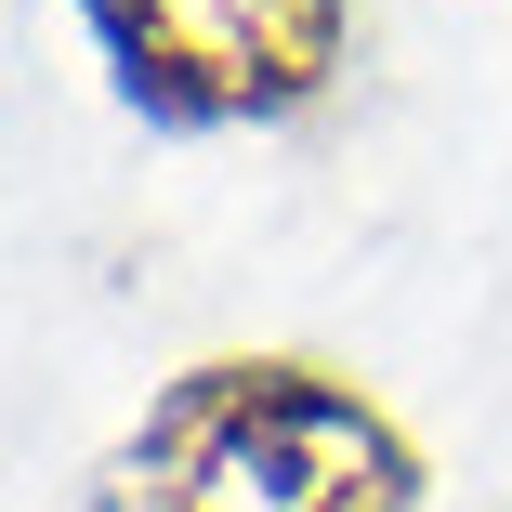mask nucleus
Listing matches in <instances>:
<instances>
[{"label":"nucleus","mask_w":512,"mask_h":512,"mask_svg":"<svg viewBox=\"0 0 512 512\" xmlns=\"http://www.w3.org/2000/svg\"><path fill=\"white\" fill-rule=\"evenodd\" d=\"M434 460L329 355H197L92 460L79 512H421Z\"/></svg>","instance_id":"1"},{"label":"nucleus","mask_w":512,"mask_h":512,"mask_svg":"<svg viewBox=\"0 0 512 512\" xmlns=\"http://www.w3.org/2000/svg\"><path fill=\"white\" fill-rule=\"evenodd\" d=\"M145 132H276L355 66V0H66Z\"/></svg>","instance_id":"2"}]
</instances>
